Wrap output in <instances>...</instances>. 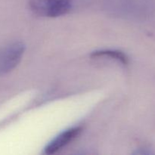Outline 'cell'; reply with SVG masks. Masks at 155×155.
<instances>
[{
    "instance_id": "obj_1",
    "label": "cell",
    "mask_w": 155,
    "mask_h": 155,
    "mask_svg": "<svg viewBox=\"0 0 155 155\" xmlns=\"http://www.w3.org/2000/svg\"><path fill=\"white\" fill-rule=\"evenodd\" d=\"M73 0H30V8L34 13L43 17L55 18L68 13Z\"/></svg>"
},
{
    "instance_id": "obj_2",
    "label": "cell",
    "mask_w": 155,
    "mask_h": 155,
    "mask_svg": "<svg viewBox=\"0 0 155 155\" xmlns=\"http://www.w3.org/2000/svg\"><path fill=\"white\" fill-rule=\"evenodd\" d=\"M24 48L21 42H14L0 48V76L8 74L18 66Z\"/></svg>"
},
{
    "instance_id": "obj_3",
    "label": "cell",
    "mask_w": 155,
    "mask_h": 155,
    "mask_svg": "<svg viewBox=\"0 0 155 155\" xmlns=\"http://www.w3.org/2000/svg\"><path fill=\"white\" fill-rule=\"evenodd\" d=\"M82 127H74L63 132L54 138L45 148L46 154H53L68 145L70 142L74 141L81 133Z\"/></svg>"
},
{
    "instance_id": "obj_4",
    "label": "cell",
    "mask_w": 155,
    "mask_h": 155,
    "mask_svg": "<svg viewBox=\"0 0 155 155\" xmlns=\"http://www.w3.org/2000/svg\"><path fill=\"white\" fill-rule=\"evenodd\" d=\"M91 57L93 58H110L117 60L123 64H128V58L125 54L120 51H112V50H102V51H94Z\"/></svg>"
}]
</instances>
